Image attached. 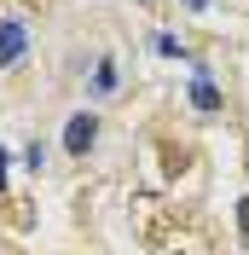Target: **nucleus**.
<instances>
[{
	"instance_id": "obj_1",
	"label": "nucleus",
	"mask_w": 249,
	"mask_h": 255,
	"mask_svg": "<svg viewBox=\"0 0 249 255\" xmlns=\"http://www.w3.org/2000/svg\"><path fill=\"white\" fill-rule=\"evenodd\" d=\"M93 139H99V116L93 111H76L70 122H64V151H70V157H87Z\"/></svg>"
},
{
	"instance_id": "obj_8",
	"label": "nucleus",
	"mask_w": 249,
	"mask_h": 255,
	"mask_svg": "<svg viewBox=\"0 0 249 255\" xmlns=\"http://www.w3.org/2000/svg\"><path fill=\"white\" fill-rule=\"evenodd\" d=\"M186 6H191V12H203V6H209V0H186Z\"/></svg>"
},
{
	"instance_id": "obj_5",
	"label": "nucleus",
	"mask_w": 249,
	"mask_h": 255,
	"mask_svg": "<svg viewBox=\"0 0 249 255\" xmlns=\"http://www.w3.org/2000/svg\"><path fill=\"white\" fill-rule=\"evenodd\" d=\"M156 52H162V58H186V47H180L174 35H156Z\"/></svg>"
},
{
	"instance_id": "obj_7",
	"label": "nucleus",
	"mask_w": 249,
	"mask_h": 255,
	"mask_svg": "<svg viewBox=\"0 0 249 255\" xmlns=\"http://www.w3.org/2000/svg\"><path fill=\"white\" fill-rule=\"evenodd\" d=\"M6 162H12V157H6V151H0V191H6Z\"/></svg>"
},
{
	"instance_id": "obj_6",
	"label": "nucleus",
	"mask_w": 249,
	"mask_h": 255,
	"mask_svg": "<svg viewBox=\"0 0 249 255\" xmlns=\"http://www.w3.org/2000/svg\"><path fill=\"white\" fill-rule=\"evenodd\" d=\"M23 162H29V168H41V162H47V145L29 139V145H23Z\"/></svg>"
},
{
	"instance_id": "obj_4",
	"label": "nucleus",
	"mask_w": 249,
	"mask_h": 255,
	"mask_svg": "<svg viewBox=\"0 0 249 255\" xmlns=\"http://www.w3.org/2000/svg\"><path fill=\"white\" fill-rule=\"evenodd\" d=\"M191 105H197V111H220V93H215V81H209V76L191 81Z\"/></svg>"
},
{
	"instance_id": "obj_3",
	"label": "nucleus",
	"mask_w": 249,
	"mask_h": 255,
	"mask_svg": "<svg viewBox=\"0 0 249 255\" xmlns=\"http://www.w3.org/2000/svg\"><path fill=\"white\" fill-rule=\"evenodd\" d=\"M116 87H122V64H116V58H99L93 64V99H110Z\"/></svg>"
},
{
	"instance_id": "obj_2",
	"label": "nucleus",
	"mask_w": 249,
	"mask_h": 255,
	"mask_svg": "<svg viewBox=\"0 0 249 255\" xmlns=\"http://www.w3.org/2000/svg\"><path fill=\"white\" fill-rule=\"evenodd\" d=\"M23 47H29V29H23L17 17H0V70L23 58Z\"/></svg>"
}]
</instances>
